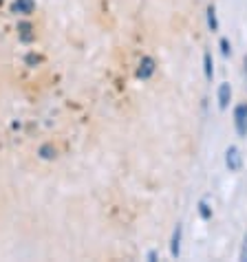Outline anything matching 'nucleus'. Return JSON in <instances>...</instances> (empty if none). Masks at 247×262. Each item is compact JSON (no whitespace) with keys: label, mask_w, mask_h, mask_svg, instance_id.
Instances as JSON below:
<instances>
[{"label":"nucleus","mask_w":247,"mask_h":262,"mask_svg":"<svg viewBox=\"0 0 247 262\" xmlns=\"http://www.w3.org/2000/svg\"><path fill=\"white\" fill-rule=\"evenodd\" d=\"M38 62H40V57H38V55H33V53H29V55H27V64H29V67H35Z\"/></svg>","instance_id":"f8f14e48"},{"label":"nucleus","mask_w":247,"mask_h":262,"mask_svg":"<svg viewBox=\"0 0 247 262\" xmlns=\"http://www.w3.org/2000/svg\"><path fill=\"white\" fill-rule=\"evenodd\" d=\"M199 212H201V218H205V221H210V216H212V212H210V207H208L205 201L199 203Z\"/></svg>","instance_id":"9b49d317"},{"label":"nucleus","mask_w":247,"mask_h":262,"mask_svg":"<svg viewBox=\"0 0 247 262\" xmlns=\"http://www.w3.org/2000/svg\"><path fill=\"white\" fill-rule=\"evenodd\" d=\"M13 13H23V16H27V13H31L35 9V3L33 0H16V3L11 5Z\"/></svg>","instance_id":"39448f33"},{"label":"nucleus","mask_w":247,"mask_h":262,"mask_svg":"<svg viewBox=\"0 0 247 262\" xmlns=\"http://www.w3.org/2000/svg\"><path fill=\"white\" fill-rule=\"evenodd\" d=\"M203 69H205V77L212 79V75H214V64H212V55H210V53L203 55Z\"/></svg>","instance_id":"6e6552de"},{"label":"nucleus","mask_w":247,"mask_h":262,"mask_svg":"<svg viewBox=\"0 0 247 262\" xmlns=\"http://www.w3.org/2000/svg\"><path fill=\"white\" fill-rule=\"evenodd\" d=\"M221 51H223V55H230V51H232V49H230V42L225 40V38L221 40Z\"/></svg>","instance_id":"ddd939ff"},{"label":"nucleus","mask_w":247,"mask_h":262,"mask_svg":"<svg viewBox=\"0 0 247 262\" xmlns=\"http://www.w3.org/2000/svg\"><path fill=\"white\" fill-rule=\"evenodd\" d=\"M245 79H247V57H245Z\"/></svg>","instance_id":"2eb2a0df"},{"label":"nucleus","mask_w":247,"mask_h":262,"mask_svg":"<svg viewBox=\"0 0 247 262\" xmlns=\"http://www.w3.org/2000/svg\"><path fill=\"white\" fill-rule=\"evenodd\" d=\"M152 73H155V60H152V57H141L139 69H137V77H139V79H148Z\"/></svg>","instance_id":"7ed1b4c3"},{"label":"nucleus","mask_w":247,"mask_h":262,"mask_svg":"<svg viewBox=\"0 0 247 262\" xmlns=\"http://www.w3.org/2000/svg\"><path fill=\"white\" fill-rule=\"evenodd\" d=\"M18 31H20V40H23V42H31L33 40V29H31V25H29V23H20L18 25Z\"/></svg>","instance_id":"0eeeda50"},{"label":"nucleus","mask_w":247,"mask_h":262,"mask_svg":"<svg viewBox=\"0 0 247 262\" xmlns=\"http://www.w3.org/2000/svg\"><path fill=\"white\" fill-rule=\"evenodd\" d=\"M241 258L247 260V236H245V245H243V253H241Z\"/></svg>","instance_id":"4468645a"},{"label":"nucleus","mask_w":247,"mask_h":262,"mask_svg":"<svg viewBox=\"0 0 247 262\" xmlns=\"http://www.w3.org/2000/svg\"><path fill=\"white\" fill-rule=\"evenodd\" d=\"M208 25H210L212 31H219V23H216V9H214V5L208 7Z\"/></svg>","instance_id":"1a4fd4ad"},{"label":"nucleus","mask_w":247,"mask_h":262,"mask_svg":"<svg viewBox=\"0 0 247 262\" xmlns=\"http://www.w3.org/2000/svg\"><path fill=\"white\" fill-rule=\"evenodd\" d=\"M230 99H232V89H230V84H221V86H219V106L223 108V111L230 106Z\"/></svg>","instance_id":"423d86ee"},{"label":"nucleus","mask_w":247,"mask_h":262,"mask_svg":"<svg viewBox=\"0 0 247 262\" xmlns=\"http://www.w3.org/2000/svg\"><path fill=\"white\" fill-rule=\"evenodd\" d=\"M234 123H236L238 137H247V104L236 106V111H234Z\"/></svg>","instance_id":"f257e3e1"},{"label":"nucleus","mask_w":247,"mask_h":262,"mask_svg":"<svg viewBox=\"0 0 247 262\" xmlns=\"http://www.w3.org/2000/svg\"><path fill=\"white\" fill-rule=\"evenodd\" d=\"M181 234H183V227L177 225V227H174V234H172V243H170V253L174 258H179V253H181Z\"/></svg>","instance_id":"20e7f679"},{"label":"nucleus","mask_w":247,"mask_h":262,"mask_svg":"<svg viewBox=\"0 0 247 262\" xmlns=\"http://www.w3.org/2000/svg\"><path fill=\"white\" fill-rule=\"evenodd\" d=\"M225 163H228V167L232 172H238L243 165V159H241V152H238V148H234V145H230L228 152H225Z\"/></svg>","instance_id":"f03ea898"},{"label":"nucleus","mask_w":247,"mask_h":262,"mask_svg":"<svg viewBox=\"0 0 247 262\" xmlns=\"http://www.w3.org/2000/svg\"><path fill=\"white\" fill-rule=\"evenodd\" d=\"M40 157L42 159H53L55 157V150L51 148V145H42V148H40Z\"/></svg>","instance_id":"9d476101"}]
</instances>
